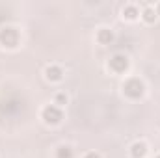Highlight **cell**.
Instances as JSON below:
<instances>
[{"label":"cell","instance_id":"obj_8","mask_svg":"<svg viewBox=\"0 0 160 158\" xmlns=\"http://www.w3.org/2000/svg\"><path fill=\"white\" fill-rule=\"evenodd\" d=\"M140 17V9L134 6V4H127L125 7H123V19H127V21H136Z\"/></svg>","mask_w":160,"mask_h":158},{"label":"cell","instance_id":"obj_14","mask_svg":"<svg viewBox=\"0 0 160 158\" xmlns=\"http://www.w3.org/2000/svg\"><path fill=\"white\" fill-rule=\"evenodd\" d=\"M155 158H160V155H158V156H155Z\"/></svg>","mask_w":160,"mask_h":158},{"label":"cell","instance_id":"obj_4","mask_svg":"<svg viewBox=\"0 0 160 158\" xmlns=\"http://www.w3.org/2000/svg\"><path fill=\"white\" fill-rule=\"evenodd\" d=\"M108 69L116 75H121L128 69V58L125 54H114L110 60H108Z\"/></svg>","mask_w":160,"mask_h":158},{"label":"cell","instance_id":"obj_9","mask_svg":"<svg viewBox=\"0 0 160 158\" xmlns=\"http://www.w3.org/2000/svg\"><path fill=\"white\" fill-rule=\"evenodd\" d=\"M140 17L147 22V24H153L158 17H157V11H155V7L153 6H145L143 9H142V13H140Z\"/></svg>","mask_w":160,"mask_h":158},{"label":"cell","instance_id":"obj_12","mask_svg":"<svg viewBox=\"0 0 160 158\" xmlns=\"http://www.w3.org/2000/svg\"><path fill=\"white\" fill-rule=\"evenodd\" d=\"M84 158H101V156H99L97 153H93V151H89V153H86V155H84Z\"/></svg>","mask_w":160,"mask_h":158},{"label":"cell","instance_id":"obj_7","mask_svg":"<svg viewBox=\"0 0 160 158\" xmlns=\"http://www.w3.org/2000/svg\"><path fill=\"white\" fill-rule=\"evenodd\" d=\"M97 41H99L101 45H110V43L114 41V32H112L110 28H99V32H97Z\"/></svg>","mask_w":160,"mask_h":158},{"label":"cell","instance_id":"obj_11","mask_svg":"<svg viewBox=\"0 0 160 158\" xmlns=\"http://www.w3.org/2000/svg\"><path fill=\"white\" fill-rule=\"evenodd\" d=\"M67 101H69V97L63 93V91H58L56 95H54V104L58 106V108H62V106H65L67 104Z\"/></svg>","mask_w":160,"mask_h":158},{"label":"cell","instance_id":"obj_5","mask_svg":"<svg viewBox=\"0 0 160 158\" xmlns=\"http://www.w3.org/2000/svg\"><path fill=\"white\" fill-rule=\"evenodd\" d=\"M45 78L48 80V82H60V80L63 78V69L58 67V65H48L45 69Z\"/></svg>","mask_w":160,"mask_h":158},{"label":"cell","instance_id":"obj_1","mask_svg":"<svg viewBox=\"0 0 160 158\" xmlns=\"http://www.w3.org/2000/svg\"><path fill=\"white\" fill-rule=\"evenodd\" d=\"M41 119L45 121V125H50V126H56L63 121V112L62 108H58L56 104H48L43 108L41 112Z\"/></svg>","mask_w":160,"mask_h":158},{"label":"cell","instance_id":"obj_6","mask_svg":"<svg viewBox=\"0 0 160 158\" xmlns=\"http://www.w3.org/2000/svg\"><path fill=\"white\" fill-rule=\"evenodd\" d=\"M128 153H130L132 158H145V155H147V143L145 141H134L130 145Z\"/></svg>","mask_w":160,"mask_h":158},{"label":"cell","instance_id":"obj_10","mask_svg":"<svg viewBox=\"0 0 160 158\" xmlns=\"http://www.w3.org/2000/svg\"><path fill=\"white\" fill-rule=\"evenodd\" d=\"M56 158H73V149L69 145H60L56 149Z\"/></svg>","mask_w":160,"mask_h":158},{"label":"cell","instance_id":"obj_13","mask_svg":"<svg viewBox=\"0 0 160 158\" xmlns=\"http://www.w3.org/2000/svg\"><path fill=\"white\" fill-rule=\"evenodd\" d=\"M155 11H157V17H160V2L157 4V7H155Z\"/></svg>","mask_w":160,"mask_h":158},{"label":"cell","instance_id":"obj_2","mask_svg":"<svg viewBox=\"0 0 160 158\" xmlns=\"http://www.w3.org/2000/svg\"><path fill=\"white\" fill-rule=\"evenodd\" d=\"M19 41H21V36H19L17 28L6 26V28L0 30V45L2 47H6V48H17Z\"/></svg>","mask_w":160,"mask_h":158},{"label":"cell","instance_id":"obj_3","mask_svg":"<svg viewBox=\"0 0 160 158\" xmlns=\"http://www.w3.org/2000/svg\"><path fill=\"white\" fill-rule=\"evenodd\" d=\"M123 93L128 99H140L145 93V86L140 78H128L123 84Z\"/></svg>","mask_w":160,"mask_h":158}]
</instances>
